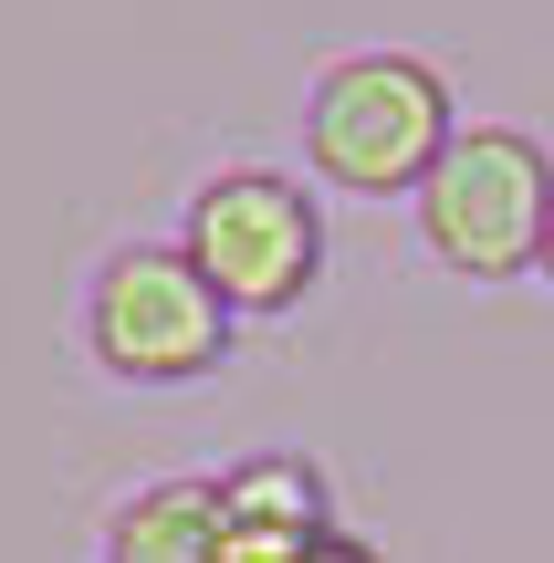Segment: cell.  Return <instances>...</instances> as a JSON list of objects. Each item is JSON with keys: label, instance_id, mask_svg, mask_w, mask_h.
I'll return each mask as SVG.
<instances>
[{"label": "cell", "instance_id": "5", "mask_svg": "<svg viewBox=\"0 0 554 563\" xmlns=\"http://www.w3.org/2000/svg\"><path fill=\"white\" fill-rule=\"evenodd\" d=\"M335 522V481L314 449H241V460L220 470V543L230 563H283L304 543H325Z\"/></svg>", "mask_w": 554, "mask_h": 563}, {"label": "cell", "instance_id": "3", "mask_svg": "<svg viewBox=\"0 0 554 563\" xmlns=\"http://www.w3.org/2000/svg\"><path fill=\"white\" fill-rule=\"evenodd\" d=\"M544 220H554V146L513 115H471L450 136V157L430 167V188L409 199V241L430 272L502 292L534 282L544 262Z\"/></svg>", "mask_w": 554, "mask_h": 563}, {"label": "cell", "instance_id": "1", "mask_svg": "<svg viewBox=\"0 0 554 563\" xmlns=\"http://www.w3.org/2000/svg\"><path fill=\"white\" fill-rule=\"evenodd\" d=\"M460 125L471 115H460L450 74L430 53H409V42H346V53H325L304 74L293 136H304V178L325 199H367V209L398 199L409 209L430 188V167L450 157Z\"/></svg>", "mask_w": 554, "mask_h": 563}, {"label": "cell", "instance_id": "4", "mask_svg": "<svg viewBox=\"0 0 554 563\" xmlns=\"http://www.w3.org/2000/svg\"><path fill=\"white\" fill-rule=\"evenodd\" d=\"M178 251L241 323H283L325 282V188L272 157H220L178 199Z\"/></svg>", "mask_w": 554, "mask_h": 563}, {"label": "cell", "instance_id": "2", "mask_svg": "<svg viewBox=\"0 0 554 563\" xmlns=\"http://www.w3.org/2000/svg\"><path fill=\"white\" fill-rule=\"evenodd\" d=\"M241 313L209 292V272L178 251V230H126L74 282V355L116 397H188L230 376Z\"/></svg>", "mask_w": 554, "mask_h": 563}, {"label": "cell", "instance_id": "6", "mask_svg": "<svg viewBox=\"0 0 554 563\" xmlns=\"http://www.w3.org/2000/svg\"><path fill=\"white\" fill-rule=\"evenodd\" d=\"M95 563H230L220 470H157L95 511Z\"/></svg>", "mask_w": 554, "mask_h": 563}, {"label": "cell", "instance_id": "8", "mask_svg": "<svg viewBox=\"0 0 554 563\" xmlns=\"http://www.w3.org/2000/svg\"><path fill=\"white\" fill-rule=\"evenodd\" d=\"M534 282H544V292H554V220H544V262H534Z\"/></svg>", "mask_w": 554, "mask_h": 563}, {"label": "cell", "instance_id": "7", "mask_svg": "<svg viewBox=\"0 0 554 563\" xmlns=\"http://www.w3.org/2000/svg\"><path fill=\"white\" fill-rule=\"evenodd\" d=\"M283 563H388L367 543V532H325V543H304V553H283Z\"/></svg>", "mask_w": 554, "mask_h": 563}]
</instances>
